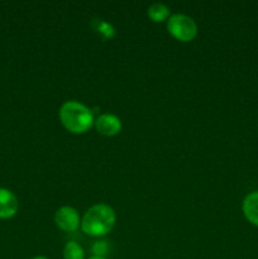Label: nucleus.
<instances>
[{
    "label": "nucleus",
    "mask_w": 258,
    "mask_h": 259,
    "mask_svg": "<svg viewBox=\"0 0 258 259\" xmlns=\"http://www.w3.org/2000/svg\"><path fill=\"white\" fill-rule=\"evenodd\" d=\"M32 259H48L47 257H42V255H39V257H34V258H32Z\"/></svg>",
    "instance_id": "f8f14e48"
},
{
    "label": "nucleus",
    "mask_w": 258,
    "mask_h": 259,
    "mask_svg": "<svg viewBox=\"0 0 258 259\" xmlns=\"http://www.w3.org/2000/svg\"><path fill=\"white\" fill-rule=\"evenodd\" d=\"M94 123L96 131L105 137H114L121 131V120L114 114H101Z\"/></svg>",
    "instance_id": "39448f33"
},
{
    "label": "nucleus",
    "mask_w": 258,
    "mask_h": 259,
    "mask_svg": "<svg viewBox=\"0 0 258 259\" xmlns=\"http://www.w3.org/2000/svg\"><path fill=\"white\" fill-rule=\"evenodd\" d=\"M148 17L156 23L163 22L169 18V9L164 4L154 3L148 8Z\"/></svg>",
    "instance_id": "6e6552de"
},
{
    "label": "nucleus",
    "mask_w": 258,
    "mask_h": 259,
    "mask_svg": "<svg viewBox=\"0 0 258 259\" xmlns=\"http://www.w3.org/2000/svg\"><path fill=\"white\" fill-rule=\"evenodd\" d=\"M89 259H106V258H104V257H98V255H93V257H90Z\"/></svg>",
    "instance_id": "9b49d317"
},
{
    "label": "nucleus",
    "mask_w": 258,
    "mask_h": 259,
    "mask_svg": "<svg viewBox=\"0 0 258 259\" xmlns=\"http://www.w3.org/2000/svg\"><path fill=\"white\" fill-rule=\"evenodd\" d=\"M55 223L61 230L67 233L76 232L78 225L81 224L78 212L71 206H63L58 209L55 215Z\"/></svg>",
    "instance_id": "20e7f679"
},
{
    "label": "nucleus",
    "mask_w": 258,
    "mask_h": 259,
    "mask_svg": "<svg viewBox=\"0 0 258 259\" xmlns=\"http://www.w3.org/2000/svg\"><path fill=\"white\" fill-rule=\"evenodd\" d=\"M115 220V212L109 205L96 204L85 212L81 220V228L90 237H103L113 229Z\"/></svg>",
    "instance_id": "f257e3e1"
},
{
    "label": "nucleus",
    "mask_w": 258,
    "mask_h": 259,
    "mask_svg": "<svg viewBox=\"0 0 258 259\" xmlns=\"http://www.w3.org/2000/svg\"><path fill=\"white\" fill-rule=\"evenodd\" d=\"M94 255H98V257H104V254L106 253V244L105 242H98L94 245Z\"/></svg>",
    "instance_id": "9d476101"
},
{
    "label": "nucleus",
    "mask_w": 258,
    "mask_h": 259,
    "mask_svg": "<svg viewBox=\"0 0 258 259\" xmlns=\"http://www.w3.org/2000/svg\"><path fill=\"white\" fill-rule=\"evenodd\" d=\"M243 214L250 224L258 227V191L250 192L243 201Z\"/></svg>",
    "instance_id": "0eeeda50"
},
{
    "label": "nucleus",
    "mask_w": 258,
    "mask_h": 259,
    "mask_svg": "<svg viewBox=\"0 0 258 259\" xmlns=\"http://www.w3.org/2000/svg\"><path fill=\"white\" fill-rule=\"evenodd\" d=\"M18 211V200L12 191L0 189V219L13 218Z\"/></svg>",
    "instance_id": "423d86ee"
},
{
    "label": "nucleus",
    "mask_w": 258,
    "mask_h": 259,
    "mask_svg": "<svg viewBox=\"0 0 258 259\" xmlns=\"http://www.w3.org/2000/svg\"><path fill=\"white\" fill-rule=\"evenodd\" d=\"M85 252L76 242H67L63 248V259H83Z\"/></svg>",
    "instance_id": "1a4fd4ad"
},
{
    "label": "nucleus",
    "mask_w": 258,
    "mask_h": 259,
    "mask_svg": "<svg viewBox=\"0 0 258 259\" xmlns=\"http://www.w3.org/2000/svg\"><path fill=\"white\" fill-rule=\"evenodd\" d=\"M60 120L68 132L82 134L94 124V116L90 109L78 101H66L60 109Z\"/></svg>",
    "instance_id": "f03ea898"
},
{
    "label": "nucleus",
    "mask_w": 258,
    "mask_h": 259,
    "mask_svg": "<svg viewBox=\"0 0 258 259\" xmlns=\"http://www.w3.org/2000/svg\"><path fill=\"white\" fill-rule=\"evenodd\" d=\"M167 29L174 38L190 42L197 35V25L192 18L185 14H174L167 19Z\"/></svg>",
    "instance_id": "7ed1b4c3"
}]
</instances>
